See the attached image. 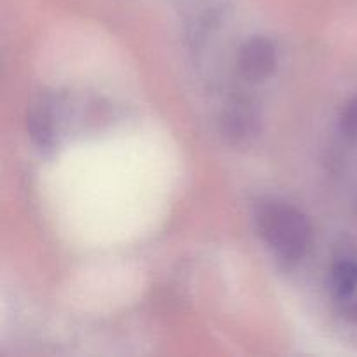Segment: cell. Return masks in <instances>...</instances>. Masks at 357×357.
Returning <instances> with one entry per match:
<instances>
[{
    "mask_svg": "<svg viewBox=\"0 0 357 357\" xmlns=\"http://www.w3.org/2000/svg\"><path fill=\"white\" fill-rule=\"evenodd\" d=\"M278 52L274 44L265 37H253L244 42L239 52L241 73L248 80H264L274 72Z\"/></svg>",
    "mask_w": 357,
    "mask_h": 357,
    "instance_id": "obj_3",
    "label": "cell"
},
{
    "mask_svg": "<svg viewBox=\"0 0 357 357\" xmlns=\"http://www.w3.org/2000/svg\"><path fill=\"white\" fill-rule=\"evenodd\" d=\"M330 286L338 310L347 319L357 321V255L344 253L335 258Z\"/></svg>",
    "mask_w": 357,
    "mask_h": 357,
    "instance_id": "obj_2",
    "label": "cell"
},
{
    "mask_svg": "<svg viewBox=\"0 0 357 357\" xmlns=\"http://www.w3.org/2000/svg\"><path fill=\"white\" fill-rule=\"evenodd\" d=\"M246 107L248 105L237 103L236 107L230 108V112L225 117L227 132H229V136H232L236 139L246 138L253 131V114Z\"/></svg>",
    "mask_w": 357,
    "mask_h": 357,
    "instance_id": "obj_4",
    "label": "cell"
},
{
    "mask_svg": "<svg viewBox=\"0 0 357 357\" xmlns=\"http://www.w3.org/2000/svg\"><path fill=\"white\" fill-rule=\"evenodd\" d=\"M261 239L281 264L295 265L312 246V227L307 216L281 199H261L255 208Z\"/></svg>",
    "mask_w": 357,
    "mask_h": 357,
    "instance_id": "obj_1",
    "label": "cell"
},
{
    "mask_svg": "<svg viewBox=\"0 0 357 357\" xmlns=\"http://www.w3.org/2000/svg\"><path fill=\"white\" fill-rule=\"evenodd\" d=\"M342 131L351 139H357V98L349 101L342 114Z\"/></svg>",
    "mask_w": 357,
    "mask_h": 357,
    "instance_id": "obj_5",
    "label": "cell"
}]
</instances>
